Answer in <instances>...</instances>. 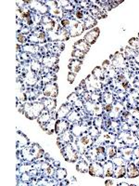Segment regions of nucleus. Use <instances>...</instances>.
I'll list each match as a JSON object with an SVG mask.
<instances>
[{
    "instance_id": "obj_1",
    "label": "nucleus",
    "mask_w": 139,
    "mask_h": 186,
    "mask_svg": "<svg viewBox=\"0 0 139 186\" xmlns=\"http://www.w3.org/2000/svg\"><path fill=\"white\" fill-rule=\"evenodd\" d=\"M20 157L24 161L33 162L44 156V150L38 144H32L24 147L20 151Z\"/></svg>"
},
{
    "instance_id": "obj_2",
    "label": "nucleus",
    "mask_w": 139,
    "mask_h": 186,
    "mask_svg": "<svg viewBox=\"0 0 139 186\" xmlns=\"http://www.w3.org/2000/svg\"><path fill=\"white\" fill-rule=\"evenodd\" d=\"M24 114L29 119L38 118L39 115L45 109L44 103L42 102H35V103H24Z\"/></svg>"
},
{
    "instance_id": "obj_3",
    "label": "nucleus",
    "mask_w": 139,
    "mask_h": 186,
    "mask_svg": "<svg viewBox=\"0 0 139 186\" xmlns=\"http://www.w3.org/2000/svg\"><path fill=\"white\" fill-rule=\"evenodd\" d=\"M93 142H94V140H93V137L90 134H84L83 136H80V138L76 142V146L77 149H78V152L83 154L88 147L93 144Z\"/></svg>"
},
{
    "instance_id": "obj_4",
    "label": "nucleus",
    "mask_w": 139,
    "mask_h": 186,
    "mask_svg": "<svg viewBox=\"0 0 139 186\" xmlns=\"http://www.w3.org/2000/svg\"><path fill=\"white\" fill-rule=\"evenodd\" d=\"M61 152H62L63 157L69 162H75L76 160H78V154H77L78 151L72 147V144H66L61 148Z\"/></svg>"
},
{
    "instance_id": "obj_5",
    "label": "nucleus",
    "mask_w": 139,
    "mask_h": 186,
    "mask_svg": "<svg viewBox=\"0 0 139 186\" xmlns=\"http://www.w3.org/2000/svg\"><path fill=\"white\" fill-rule=\"evenodd\" d=\"M22 78L23 82L29 87H36L37 83L39 82V77L36 75V73L33 72L32 70L31 71H24L22 73Z\"/></svg>"
},
{
    "instance_id": "obj_6",
    "label": "nucleus",
    "mask_w": 139,
    "mask_h": 186,
    "mask_svg": "<svg viewBox=\"0 0 139 186\" xmlns=\"http://www.w3.org/2000/svg\"><path fill=\"white\" fill-rule=\"evenodd\" d=\"M24 3H26L31 9H32L33 11H35L38 14H48L49 12V7L46 6V4H44L42 2L39 1H24Z\"/></svg>"
},
{
    "instance_id": "obj_7",
    "label": "nucleus",
    "mask_w": 139,
    "mask_h": 186,
    "mask_svg": "<svg viewBox=\"0 0 139 186\" xmlns=\"http://www.w3.org/2000/svg\"><path fill=\"white\" fill-rule=\"evenodd\" d=\"M59 94V88L56 83H48L43 88V95L45 97L55 99Z\"/></svg>"
},
{
    "instance_id": "obj_8",
    "label": "nucleus",
    "mask_w": 139,
    "mask_h": 186,
    "mask_svg": "<svg viewBox=\"0 0 139 186\" xmlns=\"http://www.w3.org/2000/svg\"><path fill=\"white\" fill-rule=\"evenodd\" d=\"M84 30V23L76 21V20H72L71 21V26H70V35L74 37L81 35Z\"/></svg>"
},
{
    "instance_id": "obj_9",
    "label": "nucleus",
    "mask_w": 139,
    "mask_h": 186,
    "mask_svg": "<svg viewBox=\"0 0 139 186\" xmlns=\"http://www.w3.org/2000/svg\"><path fill=\"white\" fill-rule=\"evenodd\" d=\"M28 40L31 44H38V43H45L46 41L45 33L43 30L36 31V32L31 34L28 36Z\"/></svg>"
},
{
    "instance_id": "obj_10",
    "label": "nucleus",
    "mask_w": 139,
    "mask_h": 186,
    "mask_svg": "<svg viewBox=\"0 0 139 186\" xmlns=\"http://www.w3.org/2000/svg\"><path fill=\"white\" fill-rule=\"evenodd\" d=\"M59 63V57L57 56H50V55H45L41 58V63H43V66L48 68V69H53L56 65H58Z\"/></svg>"
},
{
    "instance_id": "obj_11",
    "label": "nucleus",
    "mask_w": 139,
    "mask_h": 186,
    "mask_svg": "<svg viewBox=\"0 0 139 186\" xmlns=\"http://www.w3.org/2000/svg\"><path fill=\"white\" fill-rule=\"evenodd\" d=\"M72 141V133L71 131H65L64 133L61 134V136L59 138H58L57 140V143L58 145L60 147V148H62V146L64 147L66 144H68L69 142H71Z\"/></svg>"
},
{
    "instance_id": "obj_12",
    "label": "nucleus",
    "mask_w": 139,
    "mask_h": 186,
    "mask_svg": "<svg viewBox=\"0 0 139 186\" xmlns=\"http://www.w3.org/2000/svg\"><path fill=\"white\" fill-rule=\"evenodd\" d=\"M88 172L91 176H99L102 177V174L104 172L103 167L99 164V163H92V164L89 166L88 168Z\"/></svg>"
},
{
    "instance_id": "obj_13",
    "label": "nucleus",
    "mask_w": 139,
    "mask_h": 186,
    "mask_svg": "<svg viewBox=\"0 0 139 186\" xmlns=\"http://www.w3.org/2000/svg\"><path fill=\"white\" fill-rule=\"evenodd\" d=\"M99 33H100V30L99 28L96 27L95 29L91 30L90 32H88L86 36H84V41H86L88 45H92L94 44L97 40V38L98 37L99 35Z\"/></svg>"
},
{
    "instance_id": "obj_14",
    "label": "nucleus",
    "mask_w": 139,
    "mask_h": 186,
    "mask_svg": "<svg viewBox=\"0 0 139 186\" xmlns=\"http://www.w3.org/2000/svg\"><path fill=\"white\" fill-rule=\"evenodd\" d=\"M72 106L73 105H72V104H63L59 109V111L56 113L55 118L58 119V120H60V119L64 118L65 116H67L70 113H71V110H72Z\"/></svg>"
},
{
    "instance_id": "obj_15",
    "label": "nucleus",
    "mask_w": 139,
    "mask_h": 186,
    "mask_svg": "<svg viewBox=\"0 0 139 186\" xmlns=\"http://www.w3.org/2000/svg\"><path fill=\"white\" fill-rule=\"evenodd\" d=\"M50 3L51 4H46L48 7L49 6V13L51 15H53V16H55V17H59V18L62 17L63 10L58 6L57 1H51Z\"/></svg>"
},
{
    "instance_id": "obj_16",
    "label": "nucleus",
    "mask_w": 139,
    "mask_h": 186,
    "mask_svg": "<svg viewBox=\"0 0 139 186\" xmlns=\"http://www.w3.org/2000/svg\"><path fill=\"white\" fill-rule=\"evenodd\" d=\"M70 127V123L67 120H59L56 122V126H55V132L57 134H62L65 131L68 130Z\"/></svg>"
},
{
    "instance_id": "obj_17",
    "label": "nucleus",
    "mask_w": 139,
    "mask_h": 186,
    "mask_svg": "<svg viewBox=\"0 0 139 186\" xmlns=\"http://www.w3.org/2000/svg\"><path fill=\"white\" fill-rule=\"evenodd\" d=\"M52 119V116L49 114V112L48 110L43 111L42 114L39 115V117L37 118V122L39 123V125L41 126V128L45 127L46 124H48L50 120Z\"/></svg>"
},
{
    "instance_id": "obj_18",
    "label": "nucleus",
    "mask_w": 139,
    "mask_h": 186,
    "mask_svg": "<svg viewBox=\"0 0 139 186\" xmlns=\"http://www.w3.org/2000/svg\"><path fill=\"white\" fill-rule=\"evenodd\" d=\"M86 109L89 113L93 114L94 115H97V116H99L101 115L102 112H103V108L100 106L99 104L97 103H89L86 106Z\"/></svg>"
},
{
    "instance_id": "obj_19",
    "label": "nucleus",
    "mask_w": 139,
    "mask_h": 186,
    "mask_svg": "<svg viewBox=\"0 0 139 186\" xmlns=\"http://www.w3.org/2000/svg\"><path fill=\"white\" fill-rule=\"evenodd\" d=\"M29 144V140L26 135H24L22 132L18 131L17 132V148H24V147L28 146Z\"/></svg>"
},
{
    "instance_id": "obj_20",
    "label": "nucleus",
    "mask_w": 139,
    "mask_h": 186,
    "mask_svg": "<svg viewBox=\"0 0 139 186\" xmlns=\"http://www.w3.org/2000/svg\"><path fill=\"white\" fill-rule=\"evenodd\" d=\"M42 103H44L45 109L48 110V112H53L57 107V100L55 99H44L42 100Z\"/></svg>"
},
{
    "instance_id": "obj_21",
    "label": "nucleus",
    "mask_w": 139,
    "mask_h": 186,
    "mask_svg": "<svg viewBox=\"0 0 139 186\" xmlns=\"http://www.w3.org/2000/svg\"><path fill=\"white\" fill-rule=\"evenodd\" d=\"M41 169L43 170V173L45 176L52 177L53 175H55V170H54L53 167L50 166L48 162H43V163H41Z\"/></svg>"
},
{
    "instance_id": "obj_22",
    "label": "nucleus",
    "mask_w": 139,
    "mask_h": 186,
    "mask_svg": "<svg viewBox=\"0 0 139 186\" xmlns=\"http://www.w3.org/2000/svg\"><path fill=\"white\" fill-rule=\"evenodd\" d=\"M23 52H27V53H32V54H38L40 52L41 49L35 44H28L24 45L22 48Z\"/></svg>"
},
{
    "instance_id": "obj_23",
    "label": "nucleus",
    "mask_w": 139,
    "mask_h": 186,
    "mask_svg": "<svg viewBox=\"0 0 139 186\" xmlns=\"http://www.w3.org/2000/svg\"><path fill=\"white\" fill-rule=\"evenodd\" d=\"M81 65H82V61H79V60H73V61H70L69 69L71 70L72 73L77 74V73H79V71L81 70Z\"/></svg>"
},
{
    "instance_id": "obj_24",
    "label": "nucleus",
    "mask_w": 139,
    "mask_h": 186,
    "mask_svg": "<svg viewBox=\"0 0 139 186\" xmlns=\"http://www.w3.org/2000/svg\"><path fill=\"white\" fill-rule=\"evenodd\" d=\"M74 49H78L83 53H86L89 50V45L84 40H79L74 44Z\"/></svg>"
},
{
    "instance_id": "obj_25",
    "label": "nucleus",
    "mask_w": 139,
    "mask_h": 186,
    "mask_svg": "<svg viewBox=\"0 0 139 186\" xmlns=\"http://www.w3.org/2000/svg\"><path fill=\"white\" fill-rule=\"evenodd\" d=\"M104 174L106 177L114 176V164L113 162H107L106 165L103 167Z\"/></svg>"
},
{
    "instance_id": "obj_26",
    "label": "nucleus",
    "mask_w": 139,
    "mask_h": 186,
    "mask_svg": "<svg viewBox=\"0 0 139 186\" xmlns=\"http://www.w3.org/2000/svg\"><path fill=\"white\" fill-rule=\"evenodd\" d=\"M86 128H84V127H83V126H80V125H78V124H74V125L72 127V131L71 132L72 133V135H74V136H76V137H79L80 135H82L84 131H86Z\"/></svg>"
},
{
    "instance_id": "obj_27",
    "label": "nucleus",
    "mask_w": 139,
    "mask_h": 186,
    "mask_svg": "<svg viewBox=\"0 0 139 186\" xmlns=\"http://www.w3.org/2000/svg\"><path fill=\"white\" fill-rule=\"evenodd\" d=\"M127 173L129 178H135L139 176V169L135 164H130L127 169Z\"/></svg>"
},
{
    "instance_id": "obj_28",
    "label": "nucleus",
    "mask_w": 139,
    "mask_h": 186,
    "mask_svg": "<svg viewBox=\"0 0 139 186\" xmlns=\"http://www.w3.org/2000/svg\"><path fill=\"white\" fill-rule=\"evenodd\" d=\"M57 79V75L54 74V73H48V74H46L45 75L42 76V78H41V81L43 84H48V83H51L53 81H56Z\"/></svg>"
},
{
    "instance_id": "obj_29",
    "label": "nucleus",
    "mask_w": 139,
    "mask_h": 186,
    "mask_svg": "<svg viewBox=\"0 0 139 186\" xmlns=\"http://www.w3.org/2000/svg\"><path fill=\"white\" fill-rule=\"evenodd\" d=\"M30 68L34 73H40L42 71V68L43 67H42V64H41V61H38L35 60V61H31Z\"/></svg>"
},
{
    "instance_id": "obj_30",
    "label": "nucleus",
    "mask_w": 139,
    "mask_h": 186,
    "mask_svg": "<svg viewBox=\"0 0 139 186\" xmlns=\"http://www.w3.org/2000/svg\"><path fill=\"white\" fill-rule=\"evenodd\" d=\"M133 154H134V151L132 150V148H128V147H126V148L121 150L122 157H123V159L126 160V161H130L131 160V158H132V156H133Z\"/></svg>"
},
{
    "instance_id": "obj_31",
    "label": "nucleus",
    "mask_w": 139,
    "mask_h": 186,
    "mask_svg": "<svg viewBox=\"0 0 139 186\" xmlns=\"http://www.w3.org/2000/svg\"><path fill=\"white\" fill-rule=\"evenodd\" d=\"M125 174H126V168H124V166H118L114 171V176L116 178H122L125 176Z\"/></svg>"
},
{
    "instance_id": "obj_32",
    "label": "nucleus",
    "mask_w": 139,
    "mask_h": 186,
    "mask_svg": "<svg viewBox=\"0 0 139 186\" xmlns=\"http://www.w3.org/2000/svg\"><path fill=\"white\" fill-rule=\"evenodd\" d=\"M67 119H68V121L77 123V122H79L81 120V116L79 115V114L77 112L73 111V112H71L67 115Z\"/></svg>"
},
{
    "instance_id": "obj_33",
    "label": "nucleus",
    "mask_w": 139,
    "mask_h": 186,
    "mask_svg": "<svg viewBox=\"0 0 139 186\" xmlns=\"http://www.w3.org/2000/svg\"><path fill=\"white\" fill-rule=\"evenodd\" d=\"M121 137L122 138L123 142L126 144H132L135 142V137L133 135H131L130 133H127V132H123Z\"/></svg>"
},
{
    "instance_id": "obj_34",
    "label": "nucleus",
    "mask_w": 139,
    "mask_h": 186,
    "mask_svg": "<svg viewBox=\"0 0 139 186\" xmlns=\"http://www.w3.org/2000/svg\"><path fill=\"white\" fill-rule=\"evenodd\" d=\"M83 23H84V30L90 29V28H92L93 26H95L97 24V21L93 17H87Z\"/></svg>"
},
{
    "instance_id": "obj_35",
    "label": "nucleus",
    "mask_w": 139,
    "mask_h": 186,
    "mask_svg": "<svg viewBox=\"0 0 139 186\" xmlns=\"http://www.w3.org/2000/svg\"><path fill=\"white\" fill-rule=\"evenodd\" d=\"M89 168V167L87 166V163L86 160H81L80 163L77 165V170L82 173H84L87 171V169Z\"/></svg>"
},
{
    "instance_id": "obj_36",
    "label": "nucleus",
    "mask_w": 139,
    "mask_h": 186,
    "mask_svg": "<svg viewBox=\"0 0 139 186\" xmlns=\"http://www.w3.org/2000/svg\"><path fill=\"white\" fill-rule=\"evenodd\" d=\"M55 176L57 180H63L67 176V171L64 168H59L55 171Z\"/></svg>"
},
{
    "instance_id": "obj_37",
    "label": "nucleus",
    "mask_w": 139,
    "mask_h": 186,
    "mask_svg": "<svg viewBox=\"0 0 139 186\" xmlns=\"http://www.w3.org/2000/svg\"><path fill=\"white\" fill-rule=\"evenodd\" d=\"M116 56L114 61H113V65L117 66V67H121L124 63V60H123V57L121 55H120L119 53H116Z\"/></svg>"
},
{
    "instance_id": "obj_38",
    "label": "nucleus",
    "mask_w": 139,
    "mask_h": 186,
    "mask_svg": "<svg viewBox=\"0 0 139 186\" xmlns=\"http://www.w3.org/2000/svg\"><path fill=\"white\" fill-rule=\"evenodd\" d=\"M92 75H94L97 79H101L103 77V68L101 67H96L94 70H93Z\"/></svg>"
},
{
    "instance_id": "obj_39",
    "label": "nucleus",
    "mask_w": 139,
    "mask_h": 186,
    "mask_svg": "<svg viewBox=\"0 0 139 186\" xmlns=\"http://www.w3.org/2000/svg\"><path fill=\"white\" fill-rule=\"evenodd\" d=\"M84 54H86V53H83V52H82V51H80L78 49H74L72 52V56L73 58L77 59V60H80V59H83L84 58Z\"/></svg>"
},
{
    "instance_id": "obj_40",
    "label": "nucleus",
    "mask_w": 139,
    "mask_h": 186,
    "mask_svg": "<svg viewBox=\"0 0 139 186\" xmlns=\"http://www.w3.org/2000/svg\"><path fill=\"white\" fill-rule=\"evenodd\" d=\"M34 167H33L32 165H23V166H20L19 168V170L22 173H25V172L31 171V170L34 169Z\"/></svg>"
},
{
    "instance_id": "obj_41",
    "label": "nucleus",
    "mask_w": 139,
    "mask_h": 186,
    "mask_svg": "<svg viewBox=\"0 0 139 186\" xmlns=\"http://www.w3.org/2000/svg\"><path fill=\"white\" fill-rule=\"evenodd\" d=\"M103 100L106 104H111L112 100H113V97L111 94H110V93H105V94L103 95Z\"/></svg>"
},
{
    "instance_id": "obj_42",
    "label": "nucleus",
    "mask_w": 139,
    "mask_h": 186,
    "mask_svg": "<svg viewBox=\"0 0 139 186\" xmlns=\"http://www.w3.org/2000/svg\"><path fill=\"white\" fill-rule=\"evenodd\" d=\"M79 100V97H78V95H77V93L76 92H74V93H72V94H71L69 97H68V100H69V103H72V105H73V103L76 102V100Z\"/></svg>"
},
{
    "instance_id": "obj_43",
    "label": "nucleus",
    "mask_w": 139,
    "mask_h": 186,
    "mask_svg": "<svg viewBox=\"0 0 139 186\" xmlns=\"http://www.w3.org/2000/svg\"><path fill=\"white\" fill-rule=\"evenodd\" d=\"M17 39L19 44H25L27 42V37L25 36V35H22L20 33L17 34Z\"/></svg>"
},
{
    "instance_id": "obj_44",
    "label": "nucleus",
    "mask_w": 139,
    "mask_h": 186,
    "mask_svg": "<svg viewBox=\"0 0 139 186\" xmlns=\"http://www.w3.org/2000/svg\"><path fill=\"white\" fill-rule=\"evenodd\" d=\"M113 164L116 166H124L126 164V162L124 161L123 158L118 157V158H114L113 159Z\"/></svg>"
},
{
    "instance_id": "obj_45",
    "label": "nucleus",
    "mask_w": 139,
    "mask_h": 186,
    "mask_svg": "<svg viewBox=\"0 0 139 186\" xmlns=\"http://www.w3.org/2000/svg\"><path fill=\"white\" fill-rule=\"evenodd\" d=\"M31 177L32 176H31V174L29 172H25L20 176V181L22 182H29L31 180Z\"/></svg>"
},
{
    "instance_id": "obj_46",
    "label": "nucleus",
    "mask_w": 139,
    "mask_h": 186,
    "mask_svg": "<svg viewBox=\"0 0 139 186\" xmlns=\"http://www.w3.org/2000/svg\"><path fill=\"white\" fill-rule=\"evenodd\" d=\"M107 154H108V156H110V157H113L115 154H116V150L113 146H109L107 148Z\"/></svg>"
},
{
    "instance_id": "obj_47",
    "label": "nucleus",
    "mask_w": 139,
    "mask_h": 186,
    "mask_svg": "<svg viewBox=\"0 0 139 186\" xmlns=\"http://www.w3.org/2000/svg\"><path fill=\"white\" fill-rule=\"evenodd\" d=\"M71 20H69V19H62L61 20V21H60V23H61V26H62V28H68V27H70L71 26Z\"/></svg>"
},
{
    "instance_id": "obj_48",
    "label": "nucleus",
    "mask_w": 139,
    "mask_h": 186,
    "mask_svg": "<svg viewBox=\"0 0 139 186\" xmlns=\"http://www.w3.org/2000/svg\"><path fill=\"white\" fill-rule=\"evenodd\" d=\"M50 184H53V183H51L50 181L46 179V178H44V179L39 181V182H37V185H50Z\"/></svg>"
},
{
    "instance_id": "obj_49",
    "label": "nucleus",
    "mask_w": 139,
    "mask_h": 186,
    "mask_svg": "<svg viewBox=\"0 0 139 186\" xmlns=\"http://www.w3.org/2000/svg\"><path fill=\"white\" fill-rule=\"evenodd\" d=\"M89 134L94 138V137H97L98 135V131L96 128H91L90 130H89Z\"/></svg>"
},
{
    "instance_id": "obj_50",
    "label": "nucleus",
    "mask_w": 139,
    "mask_h": 186,
    "mask_svg": "<svg viewBox=\"0 0 139 186\" xmlns=\"http://www.w3.org/2000/svg\"><path fill=\"white\" fill-rule=\"evenodd\" d=\"M74 78H75V74H72V72H70L69 75H68V81L70 84H72L73 81H74Z\"/></svg>"
},
{
    "instance_id": "obj_51",
    "label": "nucleus",
    "mask_w": 139,
    "mask_h": 186,
    "mask_svg": "<svg viewBox=\"0 0 139 186\" xmlns=\"http://www.w3.org/2000/svg\"><path fill=\"white\" fill-rule=\"evenodd\" d=\"M102 124H103V121L101 118H96L94 120V125L97 127V128H99V127H101L102 126Z\"/></svg>"
},
{
    "instance_id": "obj_52",
    "label": "nucleus",
    "mask_w": 139,
    "mask_h": 186,
    "mask_svg": "<svg viewBox=\"0 0 139 186\" xmlns=\"http://www.w3.org/2000/svg\"><path fill=\"white\" fill-rule=\"evenodd\" d=\"M75 17H76V19H78V20H83V12L81 11V10L75 11Z\"/></svg>"
},
{
    "instance_id": "obj_53",
    "label": "nucleus",
    "mask_w": 139,
    "mask_h": 186,
    "mask_svg": "<svg viewBox=\"0 0 139 186\" xmlns=\"http://www.w3.org/2000/svg\"><path fill=\"white\" fill-rule=\"evenodd\" d=\"M110 65V61H108V60H106L104 63H103V64H102V68L103 69H105V70H107L108 69V67H109Z\"/></svg>"
},
{
    "instance_id": "obj_54",
    "label": "nucleus",
    "mask_w": 139,
    "mask_h": 186,
    "mask_svg": "<svg viewBox=\"0 0 139 186\" xmlns=\"http://www.w3.org/2000/svg\"><path fill=\"white\" fill-rule=\"evenodd\" d=\"M105 110L107 112H111L112 111V105L111 104H107L106 107H105Z\"/></svg>"
},
{
    "instance_id": "obj_55",
    "label": "nucleus",
    "mask_w": 139,
    "mask_h": 186,
    "mask_svg": "<svg viewBox=\"0 0 139 186\" xmlns=\"http://www.w3.org/2000/svg\"><path fill=\"white\" fill-rule=\"evenodd\" d=\"M134 154L136 158H139V148H135L134 150Z\"/></svg>"
},
{
    "instance_id": "obj_56",
    "label": "nucleus",
    "mask_w": 139,
    "mask_h": 186,
    "mask_svg": "<svg viewBox=\"0 0 139 186\" xmlns=\"http://www.w3.org/2000/svg\"><path fill=\"white\" fill-rule=\"evenodd\" d=\"M59 65H56V66L54 67L52 70H53V72H55V73H56V72H58V71H59Z\"/></svg>"
},
{
    "instance_id": "obj_57",
    "label": "nucleus",
    "mask_w": 139,
    "mask_h": 186,
    "mask_svg": "<svg viewBox=\"0 0 139 186\" xmlns=\"http://www.w3.org/2000/svg\"><path fill=\"white\" fill-rule=\"evenodd\" d=\"M105 184H106V185H112L113 182H112L111 181H107V182H105Z\"/></svg>"
},
{
    "instance_id": "obj_58",
    "label": "nucleus",
    "mask_w": 139,
    "mask_h": 186,
    "mask_svg": "<svg viewBox=\"0 0 139 186\" xmlns=\"http://www.w3.org/2000/svg\"><path fill=\"white\" fill-rule=\"evenodd\" d=\"M138 136H139V131H138Z\"/></svg>"
}]
</instances>
